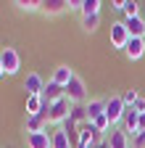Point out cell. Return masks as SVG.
Instances as JSON below:
<instances>
[{
    "label": "cell",
    "mask_w": 145,
    "mask_h": 148,
    "mask_svg": "<svg viewBox=\"0 0 145 148\" xmlns=\"http://www.w3.org/2000/svg\"><path fill=\"white\" fill-rule=\"evenodd\" d=\"M71 108H74V103H71L69 98H63V101H58V103H50L48 114H45L48 124H63V122L69 119V114H71Z\"/></svg>",
    "instance_id": "obj_1"
},
{
    "label": "cell",
    "mask_w": 145,
    "mask_h": 148,
    "mask_svg": "<svg viewBox=\"0 0 145 148\" xmlns=\"http://www.w3.org/2000/svg\"><path fill=\"white\" fill-rule=\"evenodd\" d=\"M66 98L74 103V106H82V103L87 101V85H84L82 77H77V74H74V79L66 85Z\"/></svg>",
    "instance_id": "obj_2"
},
{
    "label": "cell",
    "mask_w": 145,
    "mask_h": 148,
    "mask_svg": "<svg viewBox=\"0 0 145 148\" xmlns=\"http://www.w3.org/2000/svg\"><path fill=\"white\" fill-rule=\"evenodd\" d=\"M124 111H127V106H124V98L121 95H111V98L106 101V116H108V122H111V127L124 119Z\"/></svg>",
    "instance_id": "obj_3"
},
{
    "label": "cell",
    "mask_w": 145,
    "mask_h": 148,
    "mask_svg": "<svg viewBox=\"0 0 145 148\" xmlns=\"http://www.w3.org/2000/svg\"><path fill=\"white\" fill-rule=\"evenodd\" d=\"M0 61H3V69H5L8 77L19 74V69H21V56H19L16 48H3V50H0Z\"/></svg>",
    "instance_id": "obj_4"
},
{
    "label": "cell",
    "mask_w": 145,
    "mask_h": 148,
    "mask_svg": "<svg viewBox=\"0 0 145 148\" xmlns=\"http://www.w3.org/2000/svg\"><path fill=\"white\" fill-rule=\"evenodd\" d=\"M127 42H129V32H127L124 21H114V24H111V45H114L116 50H124Z\"/></svg>",
    "instance_id": "obj_5"
},
{
    "label": "cell",
    "mask_w": 145,
    "mask_h": 148,
    "mask_svg": "<svg viewBox=\"0 0 145 148\" xmlns=\"http://www.w3.org/2000/svg\"><path fill=\"white\" fill-rule=\"evenodd\" d=\"M63 98H66V87L58 85V82H53V79H48V85H45V90H42V101H45V103H58V101H63Z\"/></svg>",
    "instance_id": "obj_6"
},
{
    "label": "cell",
    "mask_w": 145,
    "mask_h": 148,
    "mask_svg": "<svg viewBox=\"0 0 145 148\" xmlns=\"http://www.w3.org/2000/svg\"><path fill=\"white\" fill-rule=\"evenodd\" d=\"M124 53H127V58H129V61L142 58V56H145V37H129V42H127Z\"/></svg>",
    "instance_id": "obj_7"
},
{
    "label": "cell",
    "mask_w": 145,
    "mask_h": 148,
    "mask_svg": "<svg viewBox=\"0 0 145 148\" xmlns=\"http://www.w3.org/2000/svg\"><path fill=\"white\" fill-rule=\"evenodd\" d=\"M24 90H27V95H42L45 79L40 77L37 71H32V74H27V79H24Z\"/></svg>",
    "instance_id": "obj_8"
},
{
    "label": "cell",
    "mask_w": 145,
    "mask_h": 148,
    "mask_svg": "<svg viewBox=\"0 0 145 148\" xmlns=\"http://www.w3.org/2000/svg\"><path fill=\"white\" fill-rule=\"evenodd\" d=\"M27 148H53V135L48 132H32L27 135Z\"/></svg>",
    "instance_id": "obj_9"
},
{
    "label": "cell",
    "mask_w": 145,
    "mask_h": 148,
    "mask_svg": "<svg viewBox=\"0 0 145 148\" xmlns=\"http://www.w3.org/2000/svg\"><path fill=\"white\" fill-rule=\"evenodd\" d=\"M108 148H129V135H127L124 130L114 127L111 132H108Z\"/></svg>",
    "instance_id": "obj_10"
},
{
    "label": "cell",
    "mask_w": 145,
    "mask_h": 148,
    "mask_svg": "<svg viewBox=\"0 0 145 148\" xmlns=\"http://www.w3.org/2000/svg\"><path fill=\"white\" fill-rule=\"evenodd\" d=\"M124 27L129 32V37H145V18H140V16L124 18Z\"/></svg>",
    "instance_id": "obj_11"
},
{
    "label": "cell",
    "mask_w": 145,
    "mask_h": 148,
    "mask_svg": "<svg viewBox=\"0 0 145 148\" xmlns=\"http://www.w3.org/2000/svg\"><path fill=\"white\" fill-rule=\"evenodd\" d=\"M140 116L142 114H137L135 108H127L124 111V132H132V135H137V124H140Z\"/></svg>",
    "instance_id": "obj_12"
},
{
    "label": "cell",
    "mask_w": 145,
    "mask_h": 148,
    "mask_svg": "<svg viewBox=\"0 0 145 148\" xmlns=\"http://www.w3.org/2000/svg\"><path fill=\"white\" fill-rule=\"evenodd\" d=\"M50 79L66 87L71 79H74V69H71V66H56V69H53V77H50Z\"/></svg>",
    "instance_id": "obj_13"
},
{
    "label": "cell",
    "mask_w": 145,
    "mask_h": 148,
    "mask_svg": "<svg viewBox=\"0 0 145 148\" xmlns=\"http://www.w3.org/2000/svg\"><path fill=\"white\" fill-rule=\"evenodd\" d=\"M66 8H69L66 0H42V13H48V16H58Z\"/></svg>",
    "instance_id": "obj_14"
},
{
    "label": "cell",
    "mask_w": 145,
    "mask_h": 148,
    "mask_svg": "<svg viewBox=\"0 0 145 148\" xmlns=\"http://www.w3.org/2000/svg\"><path fill=\"white\" fill-rule=\"evenodd\" d=\"M42 95H27V116H40L42 114Z\"/></svg>",
    "instance_id": "obj_15"
},
{
    "label": "cell",
    "mask_w": 145,
    "mask_h": 148,
    "mask_svg": "<svg viewBox=\"0 0 145 148\" xmlns=\"http://www.w3.org/2000/svg\"><path fill=\"white\" fill-rule=\"evenodd\" d=\"M53 148H74V143H71V138L66 135V130L58 127V130H53Z\"/></svg>",
    "instance_id": "obj_16"
},
{
    "label": "cell",
    "mask_w": 145,
    "mask_h": 148,
    "mask_svg": "<svg viewBox=\"0 0 145 148\" xmlns=\"http://www.w3.org/2000/svg\"><path fill=\"white\" fill-rule=\"evenodd\" d=\"M48 130V119L40 114V116H27V135L32 132H45Z\"/></svg>",
    "instance_id": "obj_17"
},
{
    "label": "cell",
    "mask_w": 145,
    "mask_h": 148,
    "mask_svg": "<svg viewBox=\"0 0 145 148\" xmlns=\"http://www.w3.org/2000/svg\"><path fill=\"white\" fill-rule=\"evenodd\" d=\"M84 108H87V119L93 122V119H98L100 114H106V101H87Z\"/></svg>",
    "instance_id": "obj_18"
},
{
    "label": "cell",
    "mask_w": 145,
    "mask_h": 148,
    "mask_svg": "<svg viewBox=\"0 0 145 148\" xmlns=\"http://www.w3.org/2000/svg\"><path fill=\"white\" fill-rule=\"evenodd\" d=\"M100 0H82V16H100Z\"/></svg>",
    "instance_id": "obj_19"
},
{
    "label": "cell",
    "mask_w": 145,
    "mask_h": 148,
    "mask_svg": "<svg viewBox=\"0 0 145 148\" xmlns=\"http://www.w3.org/2000/svg\"><path fill=\"white\" fill-rule=\"evenodd\" d=\"M13 5H16V8H21V11H27V13L42 11V3H40V0H16Z\"/></svg>",
    "instance_id": "obj_20"
},
{
    "label": "cell",
    "mask_w": 145,
    "mask_h": 148,
    "mask_svg": "<svg viewBox=\"0 0 145 148\" xmlns=\"http://www.w3.org/2000/svg\"><path fill=\"white\" fill-rule=\"evenodd\" d=\"M69 119L74 122V124H84V122H90V119H87V108H84V106H74V108H71V114H69Z\"/></svg>",
    "instance_id": "obj_21"
},
{
    "label": "cell",
    "mask_w": 145,
    "mask_h": 148,
    "mask_svg": "<svg viewBox=\"0 0 145 148\" xmlns=\"http://www.w3.org/2000/svg\"><path fill=\"white\" fill-rule=\"evenodd\" d=\"M124 18H135L140 16V3H135V0H124Z\"/></svg>",
    "instance_id": "obj_22"
},
{
    "label": "cell",
    "mask_w": 145,
    "mask_h": 148,
    "mask_svg": "<svg viewBox=\"0 0 145 148\" xmlns=\"http://www.w3.org/2000/svg\"><path fill=\"white\" fill-rule=\"evenodd\" d=\"M100 24V16H82V29L84 32H95Z\"/></svg>",
    "instance_id": "obj_23"
},
{
    "label": "cell",
    "mask_w": 145,
    "mask_h": 148,
    "mask_svg": "<svg viewBox=\"0 0 145 148\" xmlns=\"http://www.w3.org/2000/svg\"><path fill=\"white\" fill-rule=\"evenodd\" d=\"M93 127L98 130V132H108V130H114V127H111V122H108V116H106V114H100L98 119H93Z\"/></svg>",
    "instance_id": "obj_24"
},
{
    "label": "cell",
    "mask_w": 145,
    "mask_h": 148,
    "mask_svg": "<svg viewBox=\"0 0 145 148\" xmlns=\"http://www.w3.org/2000/svg\"><path fill=\"white\" fill-rule=\"evenodd\" d=\"M121 98H124V106H127V108H132V106H135V101H137L140 95H137V90H127Z\"/></svg>",
    "instance_id": "obj_25"
},
{
    "label": "cell",
    "mask_w": 145,
    "mask_h": 148,
    "mask_svg": "<svg viewBox=\"0 0 145 148\" xmlns=\"http://www.w3.org/2000/svg\"><path fill=\"white\" fill-rule=\"evenodd\" d=\"M132 108H135V111H137V114H145V98H142V95H140V98H137V101H135V106H132Z\"/></svg>",
    "instance_id": "obj_26"
},
{
    "label": "cell",
    "mask_w": 145,
    "mask_h": 148,
    "mask_svg": "<svg viewBox=\"0 0 145 148\" xmlns=\"http://www.w3.org/2000/svg\"><path fill=\"white\" fill-rule=\"evenodd\" d=\"M69 11H79L82 13V0H69Z\"/></svg>",
    "instance_id": "obj_27"
},
{
    "label": "cell",
    "mask_w": 145,
    "mask_h": 148,
    "mask_svg": "<svg viewBox=\"0 0 145 148\" xmlns=\"http://www.w3.org/2000/svg\"><path fill=\"white\" fill-rule=\"evenodd\" d=\"M111 8H116V11H124V0H114V3H111Z\"/></svg>",
    "instance_id": "obj_28"
},
{
    "label": "cell",
    "mask_w": 145,
    "mask_h": 148,
    "mask_svg": "<svg viewBox=\"0 0 145 148\" xmlns=\"http://www.w3.org/2000/svg\"><path fill=\"white\" fill-rule=\"evenodd\" d=\"M93 148H108V143H98V145H93Z\"/></svg>",
    "instance_id": "obj_29"
},
{
    "label": "cell",
    "mask_w": 145,
    "mask_h": 148,
    "mask_svg": "<svg viewBox=\"0 0 145 148\" xmlns=\"http://www.w3.org/2000/svg\"><path fill=\"white\" fill-rule=\"evenodd\" d=\"M0 77H5V69H3V61H0Z\"/></svg>",
    "instance_id": "obj_30"
},
{
    "label": "cell",
    "mask_w": 145,
    "mask_h": 148,
    "mask_svg": "<svg viewBox=\"0 0 145 148\" xmlns=\"http://www.w3.org/2000/svg\"><path fill=\"white\" fill-rule=\"evenodd\" d=\"M142 116H145V114H142Z\"/></svg>",
    "instance_id": "obj_31"
}]
</instances>
